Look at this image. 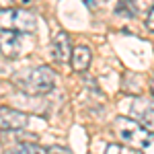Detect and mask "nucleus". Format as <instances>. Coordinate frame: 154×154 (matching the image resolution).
Segmentation results:
<instances>
[{
  "mask_svg": "<svg viewBox=\"0 0 154 154\" xmlns=\"http://www.w3.org/2000/svg\"><path fill=\"white\" fill-rule=\"evenodd\" d=\"M35 27H37L35 17L29 11L17 8V6L0 11V29L2 31H14L21 35H31V33H35Z\"/></svg>",
  "mask_w": 154,
  "mask_h": 154,
  "instance_id": "3",
  "label": "nucleus"
},
{
  "mask_svg": "<svg viewBox=\"0 0 154 154\" xmlns=\"http://www.w3.org/2000/svg\"><path fill=\"white\" fill-rule=\"evenodd\" d=\"M70 54H72V45H70V37L64 31H58L51 37V58L56 64H66L70 62Z\"/></svg>",
  "mask_w": 154,
  "mask_h": 154,
  "instance_id": "7",
  "label": "nucleus"
},
{
  "mask_svg": "<svg viewBox=\"0 0 154 154\" xmlns=\"http://www.w3.org/2000/svg\"><path fill=\"white\" fill-rule=\"evenodd\" d=\"M48 152L49 154H74L70 148H66V146H51Z\"/></svg>",
  "mask_w": 154,
  "mask_h": 154,
  "instance_id": "12",
  "label": "nucleus"
},
{
  "mask_svg": "<svg viewBox=\"0 0 154 154\" xmlns=\"http://www.w3.org/2000/svg\"><path fill=\"white\" fill-rule=\"evenodd\" d=\"M130 117L154 136V99L136 97L130 109Z\"/></svg>",
  "mask_w": 154,
  "mask_h": 154,
  "instance_id": "4",
  "label": "nucleus"
},
{
  "mask_svg": "<svg viewBox=\"0 0 154 154\" xmlns=\"http://www.w3.org/2000/svg\"><path fill=\"white\" fill-rule=\"evenodd\" d=\"M91 60H93V51L86 48V45H76L72 48L70 54V64L74 72H84L91 66Z\"/></svg>",
  "mask_w": 154,
  "mask_h": 154,
  "instance_id": "8",
  "label": "nucleus"
},
{
  "mask_svg": "<svg viewBox=\"0 0 154 154\" xmlns=\"http://www.w3.org/2000/svg\"><path fill=\"white\" fill-rule=\"evenodd\" d=\"M23 49H25V35L0 29V58L14 60L23 54Z\"/></svg>",
  "mask_w": 154,
  "mask_h": 154,
  "instance_id": "5",
  "label": "nucleus"
},
{
  "mask_svg": "<svg viewBox=\"0 0 154 154\" xmlns=\"http://www.w3.org/2000/svg\"><path fill=\"white\" fill-rule=\"evenodd\" d=\"M29 125V115L12 109V107L0 105V130L4 131H21Z\"/></svg>",
  "mask_w": 154,
  "mask_h": 154,
  "instance_id": "6",
  "label": "nucleus"
},
{
  "mask_svg": "<svg viewBox=\"0 0 154 154\" xmlns=\"http://www.w3.org/2000/svg\"><path fill=\"white\" fill-rule=\"evenodd\" d=\"M113 128H115V134H117V138L121 140V144H125L128 148L136 150V152L150 148L152 142H154L152 134L146 131L140 123H136L131 117L119 115V117L115 119V123H113Z\"/></svg>",
  "mask_w": 154,
  "mask_h": 154,
  "instance_id": "2",
  "label": "nucleus"
},
{
  "mask_svg": "<svg viewBox=\"0 0 154 154\" xmlns=\"http://www.w3.org/2000/svg\"><path fill=\"white\" fill-rule=\"evenodd\" d=\"M12 6V0H0V11H4V8H11Z\"/></svg>",
  "mask_w": 154,
  "mask_h": 154,
  "instance_id": "14",
  "label": "nucleus"
},
{
  "mask_svg": "<svg viewBox=\"0 0 154 154\" xmlns=\"http://www.w3.org/2000/svg\"><path fill=\"white\" fill-rule=\"evenodd\" d=\"M150 91H152V99H154V78L150 80Z\"/></svg>",
  "mask_w": 154,
  "mask_h": 154,
  "instance_id": "15",
  "label": "nucleus"
},
{
  "mask_svg": "<svg viewBox=\"0 0 154 154\" xmlns=\"http://www.w3.org/2000/svg\"><path fill=\"white\" fill-rule=\"evenodd\" d=\"M128 150H130V148H128ZM128 150H125L123 146H117V144H109L105 154H128Z\"/></svg>",
  "mask_w": 154,
  "mask_h": 154,
  "instance_id": "11",
  "label": "nucleus"
},
{
  "mask_svg": "<svg viewBox=\"0 0 154 154\" xmlns=\"http://www.w3.org/2000/svg\"><path fill=\"white\" fill-rule=\"evenodd\" d=\"M8 154H49L43 146H39V144H31V142H21L19 146H14L12 148V152Z\"/></svg>",
  "mask_w": 154,
  "mask_h": 154,
  "instance_id": "10",
  "label": "nucleus"
},
{
  "mask_svg": "<svg viewBox=\"0 0 154 154\" xmlns=\"http://www.w3.org/2000/svg\"><path fill=\"white\" fill-rule=\"evenodd\" d=\"M146 27H148V31H152V33H154V6L148 11V17H146Z\"/></svg>",
  "mask_w": 154,
  "mask_h": 154,
  "instance_id": "13",
  "label": "nucleus"
},
{
  "mask_svg": "<svg viewBox=\"0 0 154 154\" xmlns=\"http://www.w3.org/2000/svg\"><path fill=\"white\" fill-rule=\"evenodd\" d=\"M12 82L27 95H33V97L48 95L56 86V72L49 66H33V68L17 72L12 76Z\"/></svg>",
  "mask_w": 154,
  "mask_h": 154,
  "instance_id": "1",
  "label": "nucleus"
},
{
  "mask_svg": "<svg viewBox=\"0 0 154 154\" xmlns=\"http://www.w3.org/2000/svg\"><path fill=\"white\" fill-rule=\"evenodd\" d=\"M121 6H125L128 14L134 17L140 12H148L154 6V0H121Z\"/></svg>",
  "mask_w": 154,
  "mask_h": 154,
  "instance_id": "9",
  "label": "nucleus"
}]
</instances>
